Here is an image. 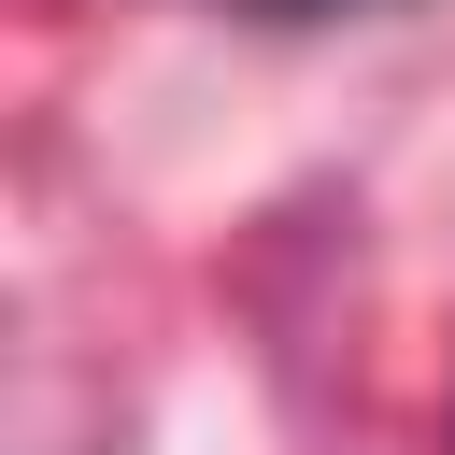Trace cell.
<instances>
[{
    "mask_svg": "<svg viewBox=\"0 0 455 455\" xmlns=\"http://www.w3.org/2000/svg\"><path fill=\"white\" fill-rule=\"evenodd\" d=\"M256 14H327V0H256Z\"/></svg>",
    "mask_w": 455,
    "mask_h": 455,
    "instance_id": "obj_1",
    "label": "cell"
}]
</instances>
